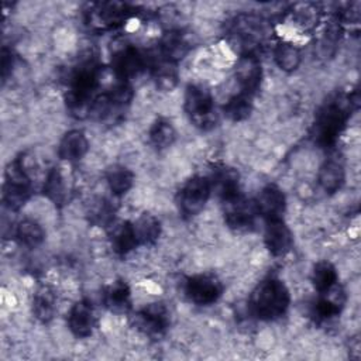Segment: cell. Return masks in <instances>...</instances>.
<instances>
[{
    "label": "cell",
    "instance_id": "obj_1",
    "mask_svg": "<svg viewBox=\"0 0 361 361\" xmlns=\"http://www.w3.org/2000/svg\"><path fill=\"white\" fill-rule=\"evenodd\" d=\"M357 100V93L354 96L341 93L322 107L313 126V138L317 145L329 148L336 144Z\"/></svg>",
    "mask_w": 361,
    "mask_h": 361
},
{
    "label": "cell",
    "instance_id": "obj_2",
    "mask_svg": "<svg viewBox=\"0 0 361 361\" xmlns=\"http://www.w3.org/2000/svg\"><path fill=\"white\" fill-rule=\"evenodd\" d=\"M100 68L93 59L80 62L69 80V92L66 97L68 109L76 117L89 116L90 106L94 100L99 85Z\"/></svg>",
    "mask_w": 361,
    "mask_h": 361
},
{
    "label": "cell",
    "instance_id": "obj_3",
    "mask_svg": "<svg viewBox=\"0 0 361 361\" xmlns=\"http://www.w3.org/2000/svg\"><path fill=\"white\" fill-rule=\"evenodd\" d=\"M290 303V295L278 278H267L254 289L250 306L252 313L262 320H275L285 314Z\"/></svg>",
    "mask_w": 361,
    "mask_h": 361
},
{
    "label": "cell",
    "instance_id": "obj_4",
    "mask_svg": "<svg viewBox=\"0 0 361 361\" xmlns=\"http://www.w3.org/2000/svg\"><path fill=\"white\" fill-rule=\"evenodd\" d=\"M3 185V202L10 210H20L31 195V176L21 157L6 168Z\"/></svg>",
    "mask_w": 361,
    "mask_h": 361
},
{
    "label": "cell",
    "instance_id": "obj_5",
    "mask_svg": "<svg viewBox=\"0 0 361 361\" xmlns=\"http://www.w3.org/2000/svg\"><path fill=\"white\" fill-rule=\"evenodd\" d=\"M185 111L190 121L202 128L210 130L217 123L213 96L200 85H189L185 92Z\"/></svg>",
    "mask_w": 361,
    "mask_h": 361
},
{
    "label": "cell",
    "instance_id": "obj_6",
    "mask_svg": "<svg viewBox=\"0 0 361 361\" xmlns=\"http://www.w3.org/2000/svg\"><path fill=\"white\" fill-rule=\"evenodd\" d=\"M230 32L233 38L244 47V54H255L254 48L262 44L268 35V24L258 16L240 14L233 20Z\"/></svg>",
    "mask_w": 361,
    "mask_h": 361
},
{
    "label": "cell",
    "instance_id": "obj_7",
    "mask_svg": "<svg viewBox=\"0 0 361 361\" xmlns=\"http://www.w3.org/2000/svg\"><path fill=\"white\" fill-rule=\"evenodd\" d=\"M212 193V183L204 176L190 178L179 192V209L185 216H196L203 210Z\"/></svg>",
    "mask_w": 361,
    "mask_h": 361
},
{
    "label": "cell",
    "instance_id": "obj_8",
    "mask_svg": "<svg viewBox=\"0 0 361 361\" xmlns=\"http://www.w3.org/2000/svg\"><path fill=\"white\" fill-rule=\"evenodd\" d=\"M130 10L127 4L118 1L96 3L87 13V24L97 31L111 30L127 20Z\"/></svg>",
    "mask_w": 361,
    "mask_h": 361
},
{
    "label": "cell",
    "instance_id": "obj_9",
    "mask_svg": "<svg viewBox=\"0 0 361 361\" xmlns=\"http://www.w3.org/2000/svg\"><path fill=\"white\" fill-rule=\"evenodd\" d=\"M186 296L196 305L207 306L214 303L223 293L221 282L209 274H199L188 278L185 285Z\"/></svg>",
    "mask_w": 361,
    "mask_h": 361
},
{
    "label": "cell",
    "instance_id": "obj_10",
    "mask_svg": "<svg viewBox=\"0 0 361 361\" xmlns=\"http://www.w3.org/2000/svg\"><path fill=\"white\" fill-rule=\"evenodd\" d=\"M224 203V220L228 227L234 230H248L254 226V220L258 214L255 202L243 197L240 193L223 200Z\"/></svg>",
    "mask_w": 361,
    "mask_h": 361
},
{
    "label": "cell",
    "instance_id": "obj_11",
    "mask_svg": "<svg viewBox=\"0 0 361 361\" xmlns=\"http://www.w3.org/2000/svg\"><path fill=\"white\" fill-rule=\"evenodd\" d=\"M235 79L243 93L254 96L262 80V68L258 56L252 52L243 54L235 65Z\"/></svg>",
    "mask_w": 361,
    "mask_h": 361
},
{
    "label": "cell",
    "instance_id": "obj_12",
    "mask_svg": "<svg viewBox=\"0 0 361 361\" xmlns=\"http://www.w3.org/2000/svg\"><path fill=\"white\" fill-rule=\"evenodd\" d=\"M113 71L121 82L140 75L147 66V58L134 47H123L118 49L111 61Z\"/></svg>",
    "mask_w": 361,
    "mask_h": 361
},
{
    "label": "cell",
    "instance_id": "obj_13",
    "mask_svg": "<svg viewBox=\"0 0 361 361\" xmlns=\"http://www.w3.org/2000/svg\"><path fill=\"white\" fill-rule=\"evenodd\" d=\"M138 329L152 337L164 336L169 327V313L162 303H151L137 314Z\"/></svg>",
    "mask_w": 361,
    "mask_h": 361
},
{
    "label": "cell",
    "instance_id": "obj_14",
    "mask_svg": "<svg viewBox=\"0 0 361 361\" xmlns=\"http://www.w3.org/2000/svg\"><path fill=\"white\" fill-rule=\"evenodd\" d=\"M264 241L268 251L274 257H283L290 251L293 244V237L289 227L285 224L282 219H274V220H267Z\"/></svg>",
    "mask_w": 361,
    "mask_h": 361
},
{
    "label": "cell",
    "instance_id": "obj_15",
    "mask_svg": "<svg viewBox=\"0 0 361 361\" xmlns=\"http://www.w3.org/2000/svg\"><path fill=\"white\" fill-rule=\"evenodd\" d=\"M255 207L258 214H261L265 220L282 219L286 207L285 195L276 185H267L258 193Z\"/></svg>",
    "mask_w": 361,
    "mask_h": 361
},
{
    "label": "cell",
    "instance_id": "obj_16",
    "mask_svg": "<svg viewBox=\"0 0 361 361\" xmlns=\"http://www.w3.org/2000/svg\"><path fill=\"white\" fill-rule=\"evenodd\" d=\"M68 327L79 338L89 337L94 327V312L87 300L76 302L68 314Z\"/></svg>",
    "mask_w": 361,
    "mask_h": 361
},
{
    "label": "cell",
    "instance_id": "obj_17",
    "mask_svg": "<svg viewBox=\"0 0 361 361\" xmlns=\"http://www.w3.org/2000/svg\"><path fill=\"white\" fill-rule=\"evenodd\" d=\"M89 149V141L83 131L71 130L68 131L58 145V155L63 161L76 162L82 159Z\"/></svg>",
    "mask_w": 361,
    "mask_h": 361
},
{
    "label": "cell",
    "instance_id": "obj_18",
    "mask_svg": "<svg viewBox=\"0 0 361 361\" xmlns=\"http://www.w3.org/2000/svg\"><path fill=\"white\" fill-rule=\"evenodd\" d=\"M190 49V45L180 31H168L161 38L159 55L161 58L176 63L183 59Z\"/></svg>",
    "mask_w": 361,
    "mask_h": 361
},
{
    "label": "cell",
    "instance_id": "obj_19",
    "mask_svg": "<svg viewBox=\"0 0 361 361\" xmlns=\"http://www.w3.org/2000/svg\"><path fill=\"white\" fill-rule=\"evenodd\" d=\"M344 179H345V171L341 161L330 158L320 166L317 180L320 188L326 193L329 195L336 193L343 186Z\"/></svg>",
    "mask_w": 361,
    "mask_h": 361
},
{
    "label": "cell",
    "instance_id": "obj_20",
    "mask_svg": "<svg viewBox=\"0 0 361 361\" xmlns=\"http://www.w3.org/2000/svg\"><path fill=\"white\" fill-rule=\"evenodd\" d=\"M103 300L104 305L116 312V313H123L130 309L131 305V293L130 288L127 286L126 282L123 281H116L110 283L103 293Z\"/></svg>",
    "mask_w": 361,
    "mask_h": 361
},
{
    "label": "cell",
    "instance_id": "obj_21",
    "mask_svg": "<svg viewBox=\"0 0 361 361\" xmlns=\"http://www.w3.org/2000/svg\"><path fill=\"white\" fill-rule=\"evenodd\" d=\"M323 296L314 305V314L319 320H330L340 314L344 298L343 292L333 286L330 290L323 292Z\"/></svg>",
    "mask_w": 361,
    "mask_h": 361
},
{
    "label": "cell",
    "instance_id": "obj_22",
    "mask_svg": "<svg viewBox=\"0 0 361 361\" xmlns=\"http://www.w3.org/2000/svg\"><path fill=\"white\" fill-rule=\"evenodd\" d=\"M133 224V230L135 234V238L138 241V245H149L154 244L159 234H161V223L159 220L149 214L144 213L141 214Z\"/></svg>",
    "mask_w": 361,
    "mask_h": 361
},
{
    "label": "cell",
    "instance_id": "obj_23",
    "mask_svg": "<svg viewBox=\"0 0 361 361\" xmlns=\"http://www.w3.org/2000/svg\"><path fill=\"white\" fill-rule=\"evenodd\" d=\"M110 241H111L113 250L118 255H127L130 251L138 247V241L135 238L133 224L128 221L113 226L110 233Z\"/></svg>",
    "mask_w": 361,
    "mask_h": 361
},
{
    "label": "cell",
    "instance_id": "obj_24",
    "mask_svg": "<svg viewBox=\"0 0 361 361\" xmlns=\"http://www.w3.org/2000/svg\"><path fill=\"white\" fill-rule=\"evenodd\" d=\"M212 188L214 186V189L217 190V193L220 195V197L223 200L230 199L235 195H238V172L234 171L233 168H227V166H221L219 168L214 175H213V180H210Z\"/></svg>",
    "mask_w": 361,
    "mask_h": 361
},
{
    "label": "cell",
    "instance_id": "obj_25",
    "mask_svg": "<svg viewBox=\"0 0 361 361\" xmlns=\"http://www.w3.org/2000/svg\"><path fill=\"white\" fill-rule=\"evenodd\" d=\"M16 237L18 243L27 248H37L45 238L44 228L32 219L21 220L16 227Z\"/></svg>",
    "mask_w": 361,
    "mask_h": 361
},
{
    "label": "cell",
    "instance_id": "obj_26",
    "mask_svg": "<svg viewBox=\"0 0 361 361\" xmlns=\"http://www.w3.org/2000/svg\"><path fill=\"white\" fill-rule=\"evenodd\" d=\"M32 313L42 323H48L54 317V314H55V295L48 286H42L34 293Z\"/></svg>",
    "mask_w": 361,
    "mask_h": 361
},
{
    "label": "cell",
    "instance_id": "obj_27",
    "mask_svg": "<svg viewBox=\"0 0 361 361\" xmlns=\"http://www.w3.org/2000/svg\"><path fill=\"white\" fill-rule=\"evenodd\" d=\"M44 195L54 202L55 204H62L66 199V182L63 178V173L59 168H52L44 180L42 186Z\"/></svg>",
    "mask_w": 361,
    "mask_h": 361
},
{
    "label": "cell",
    "instance_id": "obj_28",
    "mask_svg": "<svg viewBox=\"0 0 361 361\" xmlns=\"http://www.w3.org/2000/svg\"><path fill=\"white\" fill-rule=\"evenodd\" d=\"M274 58L282 71L293 72L302 62V52L292 42H279L274 51Z\"/></svg>",
    "mask_w": 361,
    "mask_h": 361
},
{
    "label": "cell",
    "instance_id": "obj_29",
    "mask_svg": "<svg viewBox=\"0 0 361 361\" xmlns=\"http://www.w3.org/2000/svg\"><path fill=\"white\" fill-rule=\"evenodd\" d=\"M223 111H224L226 117L230 118L231 121L245 120L252 111V96L243 93V92L231 96L226 102Z\"/></svg>",
    "mask_w": 361,
    "mask_h": 361
},
{
    "label": "cell",
    "instance_id": "obj_30",
    "mask_svg": "<svg viewBox=\"0 0 361 361\" xmlns=\"http://www.w3.org/2000/svg\"><path fill=\"white\" fill-rule=\"evenodd\" d=\"M106 179L110 190L114 195H124L131 189L134 183V173L123 165H113L109 168Z\"/></svg>",
    "mask_w": 361,
    "mask_h": 361
},
{
    "label": "cell",
    "instance_id": "obj_31",
    "mask_svg": "<svg viewBox=\"0 0 361 361\" xmlns=\"http://www.w3.org/2000/svg\"><path fill=\"white\" fill-rule=\"evenodd\" d=\"M152 75H154L157 86L165 92L172 90L178 83L176 63L169 62L164 58H161L158 62H154Z\"/></svg>",
    "mask_w": 361,
    "mask_h": 361
},
{
    "label": "cell",
    "instance_id": "obj_32",
    "mask_svg": "<svg viewBox=\"0 0 361 361\" xmlns=\"http://www.w3.org/2000/svg\"><path fill=\"white\" fill-rule=\"evenodd\" d=\"M312 282L320 293L330 290L337 283V271L334 265L327 261L317 262L312 272Z\"/></svg>",
    "mask_w": 361,
    "mask_h": 361
},
{
    "label": "cell",
    "instance_id": "obj_33",
    "mask_svg": "<svg viewBox=\"0 0 361 361\" xmlns=\"http://www.w3.org/2000/svg\"><path fill=\"white\" fill-rule=\"evenodd\" d=\"M175 138H176V131H175L173 126L171 124V121H168V120L159 118L149 128V140H151L152 145L157 147L158 149L172 145Z\"/></svg>",
    "mask_w": 361,
    "mask_h": 361
},
{
    "label": "cell",
    "instance_id": "obj_34",
    "mask_svg": "<svg viewBox=\"0 0 361 361\" xmlns=\"http://www.w3.org/2000/svg\"><path fill=\"white\" fill-rule=\"evenodd\" d=\"M89 220L96 226H109L114 217V207L106 199L94 200L89 207Z\"/></svg>",
    "mask_w": 361,
    "mask_h": 361
},
{
    "label": "cell",
    "instance_id": "obj_35",
    "mask_svg": "<svg viewBox=\"0 0 361 361\" xmlns=\"http://www.w3.org/2000/svg\"><path fill=\"white\" fill-rule=\"evenodd\" d=\"M317 7L312 3H303L296 4L293 7V18L296 20V24L307 28L314 25V21H317Z\"/></svg>",
    "mask_w": 361,
    "mask_h": 361
},
{
    "label": "cell",
    "instance_id": "obj_36",
    "mask_svg": "<svg viewBox=\"0 0 361 361\" xmlns=\"http://www.w3.org/2000/svg\"><path fill=\"white\" fill-rule=\"evenodd\" d=\"M13 65H14V56H13L11 49L3 48V52H1V78H3V82L7 80L11 69H13Z\"/></svg>",
    "mask_w": 361,
    "mask_h": 361
}]
</instances>
